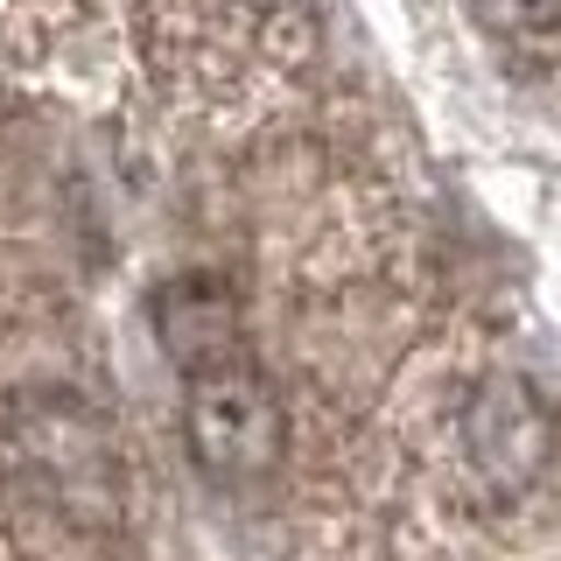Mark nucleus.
<instances>
[{"label": "nucleus", "instance_id": "1", "mask_svg": "<svg viewBox=\"0 0 561 561\" xmlns=\"http://www.w3.org/2000/svg\"><path fill=\"white\" fill-rule=\"evenodd\" d=\"M183 443H190V463L218 491H245L274 478L280 443H288V414H280L274 379L245 351L183 373Z\"/></svg>", "mask_w": 561, "mask_h": 561}, {"label": "nucleus", "instance_id": "2", "mask_svg": "<svg viewBox=\"0 0 561 561\" xmlns=\"http://www.w3.org/2000/svg\"><path fill=\"white\" fill-rule=\"evenodd\" d=\"M463 456L484 478V491L519 499V491L548 470V456H554V421H548L534 386L526 379H491L484 393L463 408Z\"/></svg>", "mask_w": 561, "mask_h": 561}, {"label": "nucleus", "instance_id": "3", "mask_svg": "<svg viewBox=\"0 0 561 561\" xmlns=\"http://www.w3.org/2000/svg\"><path fill=\"white\" fill-rule=\"evenodd\" d=\"M154 337L175 358V373H197L210 358L239 351V295L218 274H175L154 288Z\"/></svg>", "mask_w": 561, "mask_h": 561}, {"label": "nucleus", "instance_id": "4", "mask_svg": "<svg viewBox=\"0 0 561 561\" xmlns=\"http://www.w3.org/2000/svg\"><path fill=\"white\" fill-rule=\"evenodd\" d=\"M463 8L491 43H554L561 35V0H463Z\"/></svg>", "mask_w": 561, "mask_h": 561}]
</instances>
